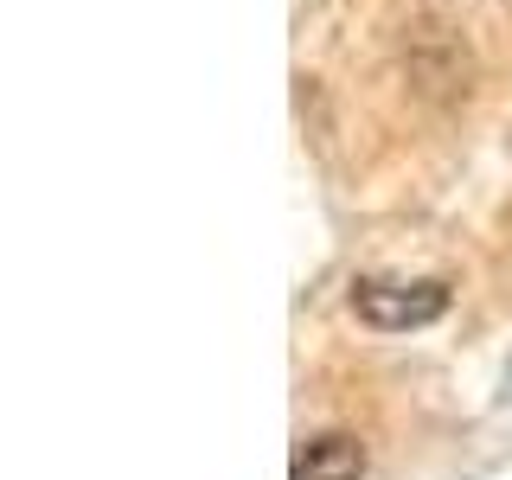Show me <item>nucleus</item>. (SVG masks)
Returning a JSON list of instances; mask_svg holds the SVG:
<instances>
[{
	"label": "nucleus",
	"mask_w": 512,
	"mask_h": 480,
	"mask_svg": "<svg viewBox=\"0 0 512 480\" xmlns=\"http://www.w3.org/2000/svg\"><path fill=\"white\" fill-rule=\"evenodd\" d=\"M359 474H365L359 436H314V442H301L288 480H359Z\"/></svg>",
	"instance_id": "f03ea898"
},
{
	"label": "nucleus",
	"mask_w": 512,
	"mask_h": 480,
	"mask_svg": "<svg viewBox=\"0 0 512 480\" xmlns=\"http://www.w3.org/2000/svg\"><path fill=\"white\" fill-rule=\"evenodd\" d=\"M352 314H359L372 333H410V327H429V320L448 314V288L442 282H384V276H365L359 288H352Z\"/></svg>",
	"instance_id": "f257e3e1"
}]
</instances>
